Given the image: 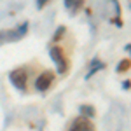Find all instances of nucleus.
Instances as JSON below:
<instances>
[{
  "instance_id": "nucleus-1",
  "label": "nucleus",
  "mask_w": 131,
  "mask_h": 131,
  "mask_svg": "<svg viewBox=\"0 0 131 131\" xmlns=\"http://www.w3.org/2000/svg\"><path fill=\"white\" fill-rule=\"evenodd\" d=\"M28 31V23H21L18 28L14 30H0V44H5V42H16L21 40Z\"/></svg>"
},
{
  "instance_id": "nucleus-2",
  "label": "nucleus",
  "mask_w": 131,
  "mask_h": 131,
  "mask_svg": "<svg viewBox=\"0 0 131 131\" xmlns=\"http://www.w3.org/2000/svg\"><path fill=\"white\" fill-rule=\"evenodd\" d=\"M9 81H10V84H12V86H14L16 89L25 91V89H26V81H28V73H26V70H25V68H16V70H12V72H10Z\"/></svg>"
},
{
  "instance_id": "nucleus-3",
  "label": "nucleus",
  "mask_w": 131,
  "mask_h": 131,
  "mask_svg": "<svg viewBox=\"0 0 131 131\" xmlns=\"http://www.w3.org/2000/svg\"><path fill=\"white\" fill-rule=\"evenodd\" d=\"M49 54H51V58H52V61H54V65H56V68H58L60 73H65L68 70V61H67V58H65V54H63V51L60 47H52L49 51Z\"/></svg>"
},
{
  "instance_id": "nucleus-4",
  "label": "nucleus",
  "mask_w": 131,
  "mask_h": 131,
  "mask_svg": "<svg viewBox=\"0 0 131 131\" xmlns=\"http://www.w3.org/2000/svg\"><path fill=\"white\" fill-rule=\"evenodd\" d=\"M70 131H94V124L89 121V117H77L75 121L72 122V128Z\"/></svg>"
},
{
  "instance_id": "nucleus-5",
  "label": "nucleus",
  "mask_w": 131,
  "mask_h": 131,
  "mask_svg": "<svg viewBox=\"0 0 131 131\" xmlns=\"http://www.w3.org/2000/svg\"><path fill=\"white\" fill-rule=\"evenodd\" d=\"M52 79H54V73L52 72H44V73H40L37 82H35V89L40 91V93L42 91H47L49 86L52 84Z\"/></svg>"
},
{
  "instance_id": "nucleus-6",
  "label": "nucleus",
  "mask_w": 131,
  "mask_h": 131,
  "mask_svg": "<svg viewBox=\"0 0 131 131\" xmlns=\"http://www.w3.org/2000/svg\"><path fill=\"white\" fill-rule=\"evenodd\" d=\"M79 110H81V115L89 117V119H93V117L96 115V112H94V108H93L91 105H82V107H79Z\"/></svg>"
},
{
  "instance_id": "nucleus-7",
  "label": "nucleus",
  "mask_w": 131,
  "mask_h": 131,
  "mask_svg": "<svg viewBox=\"0 0 131 131\" xmlns=\"http://www.w3.org/2000/svg\"><path fill=\"white\" fill-rule=\"evenodd\" d=\"M101 68H103V63H101L100 60H94V61H93V68H91V72L88 73V79H89V77H91V75H93L96 70H101Z\"/></svg>"
},
{
  "instance_id": "nucleus-8",
  "label": "nucleus",
  "mask_w": 131,
  "mask_h": 131,
  "mask_svg": "<svg viewBox=\"0 0 131 131\" xmlns=\"http://www.w3.org/2000/svg\"><path fill=\"white\" fill-rule=\"evenodd\" d=\"M129 70V60L126 58V60H122L121 63H119V67H117V72H126Z\"/></svg>"
},
{
  "instance_id": "nucleus-9",
  "label": "nucleus",
  "mask_w": 131,
  "mask_h": 131,
  "mask_svg": "<svg viewBox=\"0 0 131 131\" xmlns=\"http://www.w3.org/2000/svg\"><path fill=\"white\" fill-rule=\"evenodd\" d=\"M63 33H65V26H60V28H58V31L54 33V37H52V39H54V40H60L61 37H63Z\"/></svg>"
},
{
  "instance_id": "nucleus-10",
  "label": "nucleus",
  "mask_w": 131,
  "mask_h": 131,
  "mask_svg": "<svg viewBox=\"0 0 131 131\" xmlns=\"http://www.w3.org/2000/svg\"><path fill=\"white\" fill-rule=\"evenodd\" d=\"M47 2H49V0H37V5H39V9H42V7H44Z\"/></svg>"
},
{
  "instance_id": "nucleus-11",
  "label": "nucleus",
  "mask_w": 131,
  "mask_h": 131,
  "mask_svg": "<svg viewBox=\"0 0 131 131\" xmlns=\"http://www.w3.org/2000/svg\"><path fill=\"white\" fill-rule=\"evenodd\" d=\"M75 2H77V0H65V5H67V7H72Z\"/></svg>"
}]
</instances>
